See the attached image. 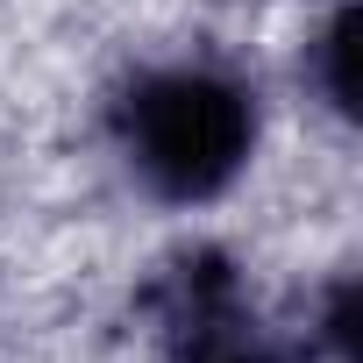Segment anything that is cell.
I'll return each mask as SVG.
<instances>
[{
	"label": "cell",
	"mask_w": 363,
	"mask_h": 363,
	"mask_svg": "<svg viewBox=\"0 0 363 363\" xmlns=\"http://www.w3.org/2000/svg\"><path fill=\"white\" fill-rule=\"evenodd\" d=\"M114 135L150 193L214 200L257 150V100L214 65H164L121 93Z\"/></svg>",
	"instance_id": "cell-1"
}]
</instances>
